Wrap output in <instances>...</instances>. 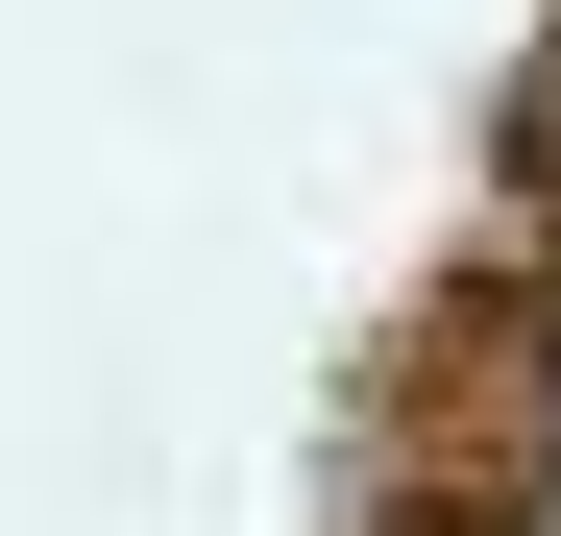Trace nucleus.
<instances>
[{
  "mask_svg": "<svg viewBox=\"0 0 561 536\" xmlns=\"http://www.w3.org/2000/svg\"><path fill=\"white\" fill-rule=\"evenodd\" d=\"M537 536H561V512H537Z\"/></svg>",
  "mask_w": 561,
  "mask_h": 536,
  "instance_id": "obj_2",
  "label": "nucleus"
},
{
  "mask_svg": "<svg viewBox=\"0 0 561 536\" xmlns=\"http://www.w3.org/2000/svg\"><path fill=\"white\" fill-rule=\"evenodd\" d=\"M537 439H561V366H537Z\"/></svg>",
  "mask_w": 561,
  "mask_h": 536,
  "instance_id": "obj_1",
  "label": "nucleus"
}]
</instances>
